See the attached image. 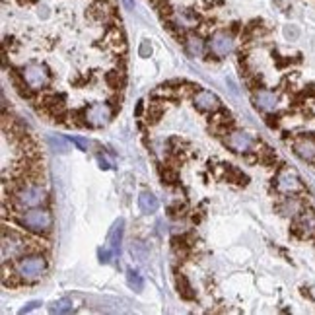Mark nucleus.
<instances>
[{"instance_id":"nucleus-11","label":"nucleus","mask_w":315,"mask_h":315,"mask_svg":"<svg viewBox=\"0 0 315 315\" xmlns=\"http://www.w3.org/2000/svg\"><path fill=\"white\" fill-rule=\"evenodd\" d=\"M253 103H255L257 109H261V111H265V113H270V111H274L276 105H278V95H276L274 91L259 90L253 93Z\"/></svg>"},{"instance_id":"nucleus-15","label":"nucleus","mask_w":315,"mask_h":315,"mask_svg":"<svg viewBox=\"0 0 315 315\" xmlns=\"http://www.w3.org/2000/svg\"><path fill=\"white\" fill-rule=\"evenodd\" d=\"M123 220H119V222H115V226L111 228V232H109V249L113 251V255L117 257L119 253H121V237H123Z\"/></svg>"},{"instance_id":"nucleus-24","label":"nucleus","mask_w":315,"mask_h":315,"mask_svg":"<svg viewBox=\"0 0 315 315\" xmlns=\"http://www.w3.org/2000/svg\"><path fill=\"white\" fill-rule=\"evenodd\" d=\"M138 53H140V57L148 59V57L152 55V45H150V41H142V43H140V49H138Z\"/></svg>"},{"instance_id":"nucleus-14","label":"nucleus","mask_w":315,"mask_h":315,"mask_svg":"<svg viewBox=\"0 0 315 315\" xmlns=\"http://www.w3.org/2000/svg\"><path fill=\"white\" fill-rule=\"evenodd\" d=\"M278 210H280V214L282 216H298L300 212H302V201L300 199H296V197H286L282 204L278 206Z\"/></svg>"},{"instance_id":"nucleus-7","label":"nucleus","mask_w":315,"mask_h":315,"mask_svg":"<svg viewBox=\"0 0 315 315\" xmlns=\"http://www.w3.org/2000/svg\"><path fill=\"white\" fill-rule=\"evenodd\" d=\"M208 47H210V53H212L214 57L222 59V57H228L230 53H234L236 39H234V35L228 33V31H216V33L210 37Z\"/></svg>"},{"instance_id":"nucleus-23","label":"nucleus","mask_w":315,"mask_h":315,"mask_svg":"<svg viewBox=\"0 0 315 315\" xmlns=\"http://www.w3.org/2000/svg\"><path fill=\"white\" fill-rule=\"evenodd\" d=\"M131 253L138 257L140 261H144L146 259V251H142V241H133V245H131Z\"/></svg>"},{"instance_id":"nucleus-1","label":"nucleus","mask_w":315,"mask_h":315,"mask_svg":"<svg viewBox=\"0 0 315 315\" xmlns=\"http://www.w3.org/2000/svg\"><path fill=\"white\" fill-rule=\"evenodd\" d=\"M18 222H20V226H23L25 230H29L33 234H47L51 230V226H53V216H51L49 210L35 206V208H27L18 218Z\"/></svg>"},{"instance_id":"nucleus-10","label":"nucleus","mask_w":315,"mask_h":315,"mask_svg":"<svg viewBox=\"0 0 315 315\" xmlns=\"http://www.w3.org/2000/svg\"><path fill=\"white\" fill-rule=\"evenodd\" d=\"M226 144L232 148V152H237V154H243V152H249L255 144L253 136L245 133V131H234L230 133V136L226 138Z\"/></svg>"},{"instance_id":"nucleus-8","label":"nucleus","mask_w":315,"mask_h":315,"mask_svg":"<svg viewBox=\"0 0 315 315\" xmlns=\"http://www.w3.org/2000/svg\"><path fill=\"white\" fill-rule=\"evenodd\" d=\"M304 189L302 179L298 177V173L294 169H282L280 175L276 177V191L282 195H296Z\"/></svg>"},{"instance_id":"nucleus-2","label":"nucleus","mask_w":315,"mask_h":315,"mask_svg":"<svg viewBox=\"0 0 315 315\" xmlns=\"http://www.w3.org/2000/svg\"><path fill=\"white\" fill-rule=\"evenodd\" d=\"M31 249L29 241L23 237V236H18L14 232H6L4 230V236H2V261L8 263V261H14V259H20L23 257L27 251Z\"/></svg>"},{"instance_id":"nucleus-20","label":"nucleus","mask_w":315,"mask_h":315,"mask_svg":"<svg viewBox=\"0 0 315 315\" xmlns=\"http://www.w3.org/2000/svg\"><path fill=\"white\" fill-rule=\"evenodd\" d=\"M127 284H129L133 290H136V292H140V290L144 288L142 276H140L138 272H135V270H127Z\"/></svg>"},{"instance_id":"nucleus-5","label":"nucleus","mask_w":315,"mask_h":315,"mask_svg":"<svg viewBox=\"0 0 315 315\" xmlns=\"http://www.w3.org/2000/svg\"><path fill=\"white\" fill-rule=\"evenodd\" d=\"M22 76L31 90H43L51 82V72L41 63H29V65H25L22 68Z\"/></svg>"},{"instance_id":"nucleus-3","label":"nucleus","mask_w":315,"mask_h":315,"mask_svg":"<svg viewBox=\"0 0 315 315\" xmlns=\"http://www.w3.org/2000/svg\"><path fill=\"white\" fill-rule=\"evenodd\" d=\"M47 270V261L41 255H23L16 263V272L23 280H35Z\"/></svg>"},{"instance_id":"nucleus-9","label":"nucleus","mask_w":315,"mask_h":315,"mask_svg":"<svg viewBox=\"0 0 315 315\" xmlns=\"http://www.w3.org/2000/svg\"><path fill=\"white\" fill-rule=\"evenodd\" d=\"M292 148L296 156H300L304 161L315 163V136L314 135H302L296 136L292 142Z\"/></svg>"},{"instance_id":"nucleus-16","label":"nucleus","mask_w":315,"mask_h":315,"mask_svg":"<svg viewBox=\"0 0 315 315\" xmlns=\"http://www.w3.org/2000/svg\"><path fill=\"white\" fill-rule=\"evenodd\" d=\"M185 49L191 57H203L204 55V41L199 35H189L185 39Z\"/></svg>"},{"instance_id":"nucleus-4","label":"nucleus","mask_w":315,"mask_h":315,"mask_svg":"<svg viewBox=\"0 0 315 315\" xmlns=\"http://www.w3.org/2000/svg\"><path fill=\"white\" fill-rule=\"evenodd\" d=\"M14 201L18 208H35L47 201V193L39 185H23L16 191Z\"/></svg>"},{"instance_id":"nucleus-28","label":"nucleus","mask_w":315,"mask_h":315,"mask_svg":"<svg viewBox=\"0 0 315 315\" xmlns=\"http://www.w3.org/2000/svg\"><path fill=\"white\" fill-rule=\"evenodd\" d=\"M97 161H99V167H101V169H109V167H111V165H109V161H107V159H103L101 156L97 158Z\"/></svg>"},{"instance_id":"nucleus-17","label":"nucleus","mask_w":315,"mask_h":315,"mask_svg":"<svg viewBox=\"0 0 315 315\" xmlns=\"http://www.w3.org/2000/svg\"><path fill=\"white\" fill-rule=\"evenodd\" d=\"M175 282H177V292L183 300H195V292H193V288H191V284L187 282V278L183 276V274H175Z\"/></svg>"},{"instance_id":"nucleus-13","label":"nucleus","mask_w":315,"mask_h":315,"mask_svg":"<svg viewBox=\"0 0 315 315\" xmlns=\"http://www.w3.org/2000/svg\"><path fill=\"white\" fill-rule=\"evenodd\" d=\"M138 206H140V210H142L144 214H152V212L158 210L159 203H158V197L154 193L144 191V193H140V197H138Z\"/></svg>"},{"instance_id":"nucleus-29","label":"nucleus","mask_w":315,"mask_h":315,"mask_svg":"<svg viewBox=\"0 0 315 315\" xmlns=\"http://www.w3.org/2000/svg\"><path fill=\"white\" fill-rule=\"evenodd\" d=\"M125 6H127L129 10H133V6H135V0H125Z\"/></svg>"},{"instance_id":"nucleus-25","label":"nucleus","mask_w":315,"mask_h":315,"mask_svg":"<svg viewBox=\"0 0 315 315\" xmlns=\"http://www.w3.org/2000/svg\"><path fill=\"white\" fill-rule=\"evenodd\" d=\"M163 181L169 183V185H175V183H177V173L171 171V169H165V171H163Z\"/></svg>"},{"instance_id":"nucleus-18","label":"nucleus","mask_w":315,"mask_h":315,"mask_svg":"<svg viewBox=\"0 0 315 315\" xmlns=\"http://www.w3.org/2000/svg\"><path fill=\"white\" fill-rule=\"evenodd\" d=\"M47 142H49V146L55 150V152H61V154H67L68 150H70V144H68L67 138H63V136H55L51 135L47 138Z\"/></svg>"},{"instance_id":"nucleus-12","label":"nucleus","mask_w":315,"mask_h":315,"mask_svg":"<svg viewBox=\"0 0 315 315\" xmlns=\"http://www.w3.org/2000/svg\"><path fill=\"white\" fill-rule=\"evenodd\" d=\"M195 107L197 109H201V111H218L220 107H222V101H220V97L216 95V93H212V91H199L197 95H195Z\"/></svg>"},{"instance_id":"nucleus-19","label":"nucleus","mask_w":315,"mask_h":315,"mask_svg":"<svg viewBox=\"0 0 315 315\" xmlns=\"http://www.w3.org/2000/svg\"><path fill=\"white\" fill-rule=\"evenodd\" d=\"M74 310V304L72 300L63 298V300H57L53 306H51V314H70Z\"/></svg>"},{"instance_id":"nucleus-22","label":"nucleus","mask_w":315,"mask_h":315,"mask_svg":"<svg viewBox=\"0 0 315 315\" xmlns=\"http://www.w3.org/2000/svg\"><path fill=\"white\" fill-rule=\"evenodd\" d=\"M72 142L82 150V152H90L91 150V142L88 138H82V136H72Z\"/></svg>"},{"instance_id":"nucleus-21","label":"nucleus","mask_w":315,"mask_h":315,"mask_svg":"<svg viewBox=\"0 0 315 315\" xmlns=\"http://www.w3.org/2000/svg\"><path fill=\"white\" fill-rule=\"evenodd\" d=\"M105 80H107V84L111 86V88H121L123 86V72H119V70H111L107 76H105Z\"/></svg>"},{"instance_id":"nucleus-26","label":"nucleus","mask_w":315,"mask_h":315,"mask_svg":"<svg viewBox=\"0 0 315 315\" xmlns=\"http://www.w3.org/2000/svg\"><path fill=\"white\" fill-rule=\"evenodd\" d=\"M298 33H300V31H298V27H294V25H288V27L284 29V35H286L288 39H296Z\"/></svg>"},{"instance_id":"nucleus-6","label":"nucleus","mask_w":315,"mask_h":315,"mask_svg":"<svg viewBox=\"0 0 315 315\" xmlns=\"http://www.w3.org/2000/svg\"><path fill=\"white\" fill-rule=\"evenodd\" d=\"M113 117V109L109 103H95L88 109H84V123L90 125L93 129H99V127H105Z\"/></svg>"},{"instance_id":"nucleus-30","label":"nucleus","mask_w":315,"mask_h":315,"mask_svg":"<svg viewBox=\"0 0 315 315\" xmlns=\"http://www.w3.org/2000/svg\"><path fill=\"white\" fill-rule=\"evenodd\" d=\"M20 2H22V4H25V2H35V0H20Z\"/></svg>"},{"instance_id":"nucleus-27","label":"nucleus","mask_w":315,"mask_h":315,"mask_svg":"<svg viewBox=\"0 0 315 315\" xmlns=\"http://www.w3.org/2000/svg\"><path fill=\"white\" fill-rule=\"evenodd\" d=\"M39 306H41V302H37V300H35V302H29L27 306H23L22 310H20V314H27V312H31V310H35V308H39Z\"/></svg>"}]
</instances>
